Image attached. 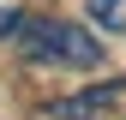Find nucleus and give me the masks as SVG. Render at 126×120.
I'll use <instances>...</instances> for the list:
<instances>
[{
    "instance_id": "1",
    "label": "nucleus",
    "mask_w": 126,
    "mask_h": 120,
    "mask_svg": "<svg viewBox=\"0 0 126 120\" xmlns=\"http://www.w3.org/2000/svg\"><path fill=\"white\" fill-rule=\"evenodd\" d=\"M0 36H12V48L36 66H102V42L96 30L72 24V18H42V12H0Z\"/></svg>"
},
{
    "instance_id": "2",
    "label": "nucleus",
    "mask_w": 126,
    "mask_h": 120,
    "mask_svg": "<svg viewBox=\"0 0 126 120\" xmlns=\"http://www.w3.org/2000/svg\"><path fill=\"white\" fill-rule=\"evenodd\" d=\"M120 96H126V78H102V84L78 90V96H60V102H48V114H54V120H108Z\"/></svg>"
},
{
    "instance_id": "3",
    "label": "nucleus",
    "mask_w": 126,
    "mask_h": 120,
    "mask_svg": "<svg viewBox=\"0 0 126 120\" xmlns=\"http://www.w3.org/2000/svg\"><path fill=\"white\" fill-rule=\"evenodd\" d=\"M96 30H126V0H84Z\"/></svg>"
}]
</instances>
